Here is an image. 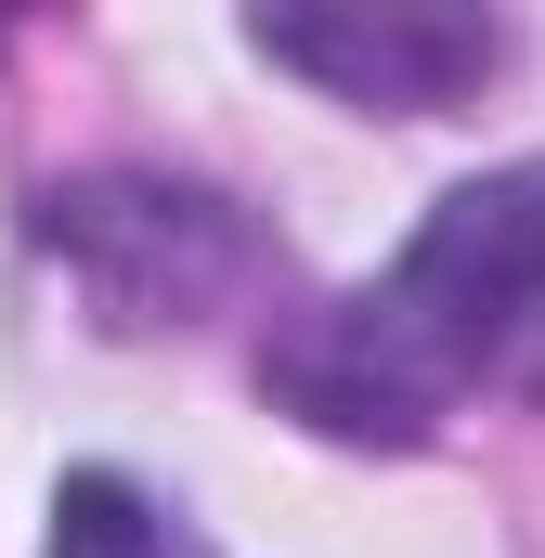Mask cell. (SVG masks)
<instances>
[{
    "label": "cell",
    "instance_id": "cell-2",
    "mask_svg": "<svg viewBox=\"0 0 545 558\" xmlns=\"http://www.w3.org/2000/svg\"><path fill=\"white\" fill-rule=\"evenodd\" d=\"M39 247L105 299V325H195L261 274V234L208 195V182H156V169H92L39 195Z\"/></svg>",
    "mask_w": 545,
    "mask_h": 558
},
{
    "label": "cell",
    "instance_id": "cell-1",
    "mask_svg": "<svg viewBox=\"0 0 545 558\" xmlns=\"http://www.w3.org/2000/svg\"><path fill=\"white\" fill-rule=\"evenodd\" d=\"M261 390L325 441H428L468 390L545 403V156L455 182L377 286L272 338Z\"/></svg>",
    "mask_w": 545,
    "mask_h": 558
},
{
    "label": "cell",
    "instance_id": "cell-3",
    "mask_svg": "<svg viewBox=\"0 0 545 558\" xmlns=\"http://www.w3.org/2000/svg\"><path fill=\"white\" fill-rule=\"evenodd\" d=\"M272 65L325 78L338 105L364 118H441L468 105L494 65H507V26L494 13H441V0H351V13H261L247 26Z\"/></svg>",
    "mask_w": 545,
    "mask_h": 558
},
{
    "label": "cell",
    "instance_id": "cell-4",
    "mask_svg": "<svg viewBox=\"0 0 545 558\" xmlns=\"http://www.w3.org/2000/svg\"><path fill=\"white\" fill-rule=\"evenodd\" d=\"M39 558H208L143 481H118V468H65L52 481V546Z\"/></svg>",
    "mask_w": 545,
    "mask_h": 558
}]
</instances>
